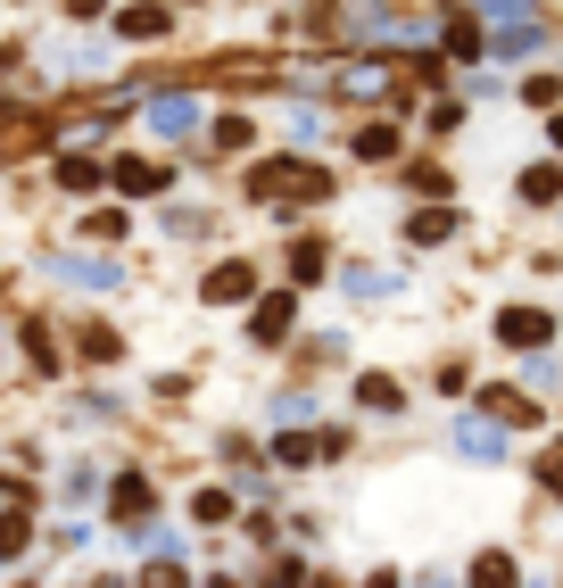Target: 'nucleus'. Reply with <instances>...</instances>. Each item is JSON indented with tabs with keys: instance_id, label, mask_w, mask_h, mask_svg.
<instances>
[{
	"instance_id": "nucleus-5",
	"label": "nucleus",
	"mask_w": 563,
	"mask_h": 588,
	"mask_svg": "<svg viewBox=\"0 0 563 588\" xmlns=\"http://www.w3.org/2000/svg\"><path fill=\"white\" fill-rule=\"evenodd\" d=\"M249 283H257L249 266H216L207 274V299H249Z\"/></svg>"
},
{
	"instance_id": "nucleus-11",
	"label": "nucleus",
	"mask_w": 563,
	"mask_h": 588,
	"mask_svg": "<svg viewBox=\"0 0 563 588\" xmlns=\"http://www.w3.org/2000/svg\"><path fill=\"white\" fill-rule=\"evenodd\" d=\"M472 580H481V588H514V564H506V555H481V564H472Z\"/></svg>"
},
{
	"instance_id": "nucleus-14",
	"label": "nucleus",
	"mask_w": 563,
	"mask_h": 588,
	"mask_svg": "<svg viewBox=\"0 0 563 588\" xmlns=\"http://www.w3.org/2000/svg\"><path fill=\"white\" fill-rule=\"evenodd\" d=\"M555 191H563V174H547V166L522 174V199H555Z\"/></svg>"
},
{
	"instance_id": "nucleus-2",
	"label": "nucleus",
	"mask_w": 563,
	"mask_h": 588,
	"mask_svg": "<svg viewBox=\"0 0 563 588\" xmlns=\"http://www.w3.org/2000/svg\"><path fill=\"white\" fill-rule=\"evenodd\" d=\"M150 125H158V134H191V125H199V100H183V92L150 100Z\"/></svg>"
},
{
	"instance_id": "nucleus-6",
	"label": "nucleus",
	"mask_w": 563,
	"mask_h": 588,
	"mask_svg": "<svg viewBox=\"0 0 563 588\" xmlns=\"http://www.w3.org/2000/svg\"><path fill=\"white\" fill-rule=\"evenodd\" d=\"M116 183H125V191H158L166 174H158L150 158H116Z\"/></svg>"
},
{
	"instance_id": "nucleus-8",
	"label": "nucleus",
	"mask_w": 563,
	"mask_h": 588,
	"mask_svg": "<svg viewBox=\"0 0 563 588\" xmlns=\"http://www.w3.org/2000/svg\"><path fill=\"white\" fill-rule=\"evenodd\" d=\"M406 232H414V241H448V232H456V216H448V208H423Z\"/></svg>"
},
{
	"instance_id": "nucleus-17",
	"label": "nucleus",
	"mask_w": 563,
	"mask_h": 588,
	"mask_svg": "<svg viewBox=\"0 0 563 588\" xmlns=\"http://www.w3.org/2000/svg\"><path fill=\"white\" fill-rule=\"evenodd\" d=\"M374 588H398V580H390V572H381V580H374Z\"/></svg>"
},
{
	"instance_id": "nucleus-10",
	"label": "nucleus",
	"mask_w": 563,
	"mask_h": 588,
	"mask_svg": "<svg viewBox=\"0 0 563 588\" xmlns=\"http://www.w3.org/2000/svg\"><path fill=\"white\" fill-rule=\"evenodd\" d=\"M357 399H365V406H381V415H390V406H398V381H381V373H365V381H357Z\"/></svg>"
},
{
	"instance_id": "nucleus-13",
	"label": "nucleus",
	"mask_w": 563,
	"mask_h": 588,
	"mask_svg": "<svg viewBox=\"0 0 563 588\" xmlns=\"http://www.w3.org/2000/svg\"><path fill=\"white\" fill-rule=\"evenodd\" d=\"M290 274H299V283H315V274H323V249L299 241V249H290Z\"/></svg>"
},
{
	"instance_id": "nucleus-7",
	"label": "nucleus",
	"mask_w": 563,
	"mask_h": 588,
	"mask_svg": "<svg viewBox=\"0 0 563 588\" xmlns=\"http://www.w3.org/2000/svg\"><path fill=\"white\" fill-rule=\"evenodd\" d=\"M489 415H497V423H530V399H522V390H489Z\"/></svg>"
},
{
	"instance_id": "nucleus-9",
	"label": "nucleus",
	"mask_w": 563,
	"mask_h": 588,
	"mask_svg": "<svg viewBox=\"0 0 563 588\" xmlns=\"http://www.w3.org/2000/svg\"><path fill=\"white\" fill-rule=\"evenodd\" d=\"M282 332H290V299H265L257 307V341H282Z\"/></svg>"
},
{
	"instance_id": "nucleus-12",
	"label": "nucleus",
	"mask_w": 563,
	"mask_h": 588,
	"mask_svg": "<svg viewBox=\"0 0 563 588\" xmlns=\"http://www.w3.org/2000/svg\"><path fill=\"white\" fill-rule=\"evenodd\" d=\"M58 183H67V191H92L100 166H92V158H67V166H58Z\"/></svg>"
},
{
	"instance_id": "nucleus-1",
	"label": "nucleus",
	"mask_w": 563,
	"mask_h": 588,
	"mask_svg": "<svg viewBox=\"0 0 563 588\" xmlns=\"http://www.w3.org/2000/svg\"><path fill=\"white\" fill-rule=\"evenodd\" d=\"M547 332H555V323H547L539 307H506V315H497V341H506V348H522V357H539V348H547Z\"/></svg>"
},
{
	"instance_id": "nucleus-15",
	"label": "nucleus",
	"mask_w": 563,
	"mask_h": 588,
	"mask_svg": "<svg viewBox=\"0 0 563 588\" xmlns=\"http://www.w3.org/2000/svg\"><path fill=\"white\" fill-rule=\"evenodd\" d=\"M116 514H125V522H133V514H150V489H141V481H125V489H116Z\"/></svg>"
},
{
	"instance_id": "nucleus-3",
	"label": "nucleus",
	"mask_w": 563,
	"mask_h": 588,
	"mask_svg": "<svg viewBox=\"0 0 563 588\" xmlns=\"http://www.w3.org/2000/svg\"><path fill=\"white\" fill-rule=\"evenodd\" d=\"M414 34H423V18H390V9H374L357 25V42H414Z\"/></svg>"
},
{
	"instance_id": "nucleus-16",
	"label": "nucleus",
	"mask_w": 563,
	"mask_h": 588,
	"mask_svg": "<svg viewBox=\"0 0 563 588\" xmlns=\"http://www.w3.org/2000/svg\"><path fill=\"white\" fill-rule=\"evenodd\" d=\"M489 9H497V18L514 25V18H530V9H539V0H489Z\"/></svg>"
},
{
	"instance_id": "nucleus-4",
	"label": "nucleus",
	"mask_w": 563,
	"mask_h": 588,
	"mask_svg": "<svg viewBox=\"0 0 563 588\" xmlns=\"http://www.w3.org/2000/svg\"><path fill=\"white\" fill-rule=\"evenodd\" d=\"M116 34H125V42H158V34H166V9H150V0H133L125 18H116Z\"/></svg>"
}]
</instances>
